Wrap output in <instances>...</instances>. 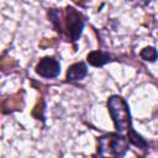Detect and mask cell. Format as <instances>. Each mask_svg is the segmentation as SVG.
Wrapping results in <instances>:
<instances>
[{"label":"cell","instance_id":"obj_2","mask_svg":"<svg viewBox=\"0 0 158 158\" xmlns=\"http://www.w3.org/2000/svg\"><path fill=\"white\" fill-rule=\"evenodd\" d=\"M128 149V139L116 133H109L99 138L98 154L101 158H122Z\"/></svg>","mask_w":158,"mask_h":158},{"label":"cell","instance_id":"obj_5","mask_svg":"<svg viewBox=\"0 0 158 158\" xmlns=\"http://www.w3.org/2000/svg\"><path fill=\"white\" fill-rule=\"evenodd\" d=\"M110 54L101 51H93L88 54V62L94 67H102L104 64L110 62Z\"/></svg>","mask_w":158,"mask_h":158},{"label":"cell","instance_id":"obj_3","mask_svg":"<svg viewBox=\"0 0 158 158\" xmlns=\"http://www.w3.org/2000/svg\"><path fill=\"white\" fill-rule=\"evenodd\" d=\"M65 26H67V31L69 35V38L72 41H77L81 33L83 26H84V21L81 15L73 7H68L65 11Z\"/></svg>","mask_w":158,"mask_h":158},{"label":"cell","instance_id":"obj_1","mask_svg":"<svg viewBox=\"0 0 158 158\" xmlns=\"http://www.w3.org/2000/svg\"><path fill=\"white\" fill-rule=\"evenodd\" d=\"M109 111L111 114V117L115 122V127L118 132L126 133L130 142L136 144L137 147L144 149L147 148V142L132 130L131 126V117H130V111L126 101L121 96H111L107 102Z\"/></svg>","mask_w":158,"mask_h":158},{"label":"cell","instance_id":"obj_7","mask_svg":"<svg viewBox=\"0 0 158 158\" xmlns=\"http://www.w3.org/2000/svg\"><path fill=\"white\" fill-rule=\"evenodd\" d=\"M22 106V96L21 94H16L9 99H6L4 102H2V107L4 109H9V110H17Z\"/></svg>","mask_w":158,"mask_h":158},{"label":"cell","instance_id":"obj_8","mask_svg":"<svg viewBox=\"0 0 158 158\" xmlns=\"http://www.w3.org/2000/svg\"><path fill=\"white\" fill-rule=\"evenodd\" d=\"M141 57L144 59V60H149V62H153L158 58V52L156 51V48L153 47H146L142 52H141Z\"/></svg>","mask_w":158,"mask_h":158},{"label":"cell","instance_id":"obj_6","mask_svg":"<svg viewBox=\"0 0 158 158\" xmlns=\"http://www.w3.org/2000/svg\"><path fill=\"white\" fill-rule=\"evenodd\" d=\"M86 73H88V69H86V65L84 63H75L68 69L67 78L70 81H75V80L83 79L86 75Z\"/></svg>","mask_w":158,"mask_h":158},{"label":"cell","instance_id":"obj_4","mask_svg":"<svg viewBox=\"0 0 158 158\" xmlns=\"http://www.w3.org/2000/svg\"><path fill=\"white\" fill-rule=\"evenodd\" d=\"M37 74L44 78H56L60 73V64L54 58L44 57L40 60V63L36 67Z\"/></svg>","mask_w":158,"mask_h":158}]
</instances>
